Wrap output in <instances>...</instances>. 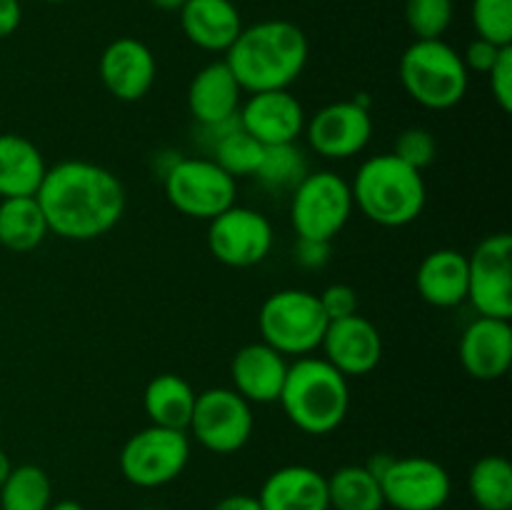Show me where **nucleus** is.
<instances>
[{"instance_id":"obj_43","label":"nucleus","mask_w":512,"mask_h":510,"mask_svg":"<svg viewBox=\"0 0 512 510\" xmlns=\"http://www.w3.org/2000/svg\"><path fill=\"white\" fill-rule=\"evenodd\" d=\"M150 3L160 10H180L183 8L185 0H150Z\"/></svg>"},{"instance_id":"obj_33","label":"nucleus","mask_w":512,"mask_h":510,"mask_svg":"<svg viewBox=\"0 0 512 510\" xmlns=\"http://www.w3.org/2000/svg\"><path fill=\"white\" fill-rule=\"evenodd\" d=\"M473 25L478 38L512 45V0H473Z\"/></svg>"},{"instance_id":"obj_13","label":"nucleus","mask_w":512,"mask_h":510,"mask_svg":"<svg viewBox=\"0 0 512 510\" xmlns=\"http://www.w3.org/2000/svg\"><path fill=\"white\" fill-rule=\"evenodd\" d=\"M305 138L325 160H348L363 153L373 138V115L365 98L335 100L305 120Z\"/></svg>"},{"instance_id":"obj_36","label":"nucleus","mask_w":512,"mask_h":510,"mask_svg":"<svg viewBox=\"0 0 512 510\" xmlns=\"http://www.w3.org/2000/svg\"><path fill=\"white\" fill-rule=\"evenodd\" d=\"M318 300L323 313L328 315V320H340L358 313V293L345 283L328 285V288L318 295Z\"/></svg>"},{"instance_id":"obj_7","label":"nucleus","mask_w":512,"mask_h":510,"mask_svg":"<svg viewBox=\"0 0 512 510\" xmlns=\"http://www.w3.org/2000/svg\"><path fill=\"white\" fill-rule=\"evenodd\" d=\"M350 183L333 170L308 173L290 195V223L298 238L333 243L353 215Z\"/></svg>"},{"instance_id":"obj_11","label":"nucleus","mask_w":512,"mask_h":510,"mask_svg":"<svg viewBox=\"0 0 512 510\" xmlns=\"http://www.w3.org/2000/svg\"><path fill=\"white\" fill-rule=\"evenodd\" d=\"M468 300L483 318H512V235L495 233L468 255Z\"/></svg>"},{"instance_id":"obj_30","label":"nucleus","mask_w":512,"mask_h":510,"mask_svg":"<svg viewBox=\"0 0 512 510\" xmlns=\"http://www.w3.org/2000/svg\"><path fill=\"white\" fill-rule=\"evenodd\" d=\"M308 173V158H305L303 150L298 148V143H285L265 148L255 178H258V183L263 185V188H268L270 193H285V190L293 193V190L298 188L300 180Z\"/></svg>"},{"instance_id":"obj_28","label":"nucleus","mask_w":512,"mask_h":510,"mask_svg":"<svg viewBox=\"0 0 512 510\" xmlns=\"http://www.w3.org/2000/svg\"><path fill=\"white\" fill-rule=\"evenodd\" d=\"M470 498L478 510H512V465L503 455L475 460L468 473Z\"/></svg>"},{"instance_id":"obj_31","label":"nucleus","mask_w":512,"mask_h":510,"mask_svg":"<svg viewBox=\"0 0 512 510\" xmlns=\"http://www.w3.org/2000/svg\"><path fill=\"white\" fill-rule=\"evenodd\" d=\"M265 145L258 143L253 135L245 133L243 128H233L230 133H225L218 143L210 148V158L220 165L228 175L238 178H250V175L258 173L260 160H263Z\"/></svg>"},{"instance_id":"obj_23","label":"nucleus","mask_w":512,"mask_h":510,"mask_svg":"<svg viewBox=\"0 0 512 510\" xmlns=\"http://www.w3.org/2000/svg\"><path fill=\"white\" fill-rule=\"evenodd\" d=\"M415 285L433 308H458L468 300V255L455 248L433 250L418 265Z\"/></svg>"},{"instance_id":"obj_32","label":"nucleus","mask_w":512,"mask_h":510,"mask_svg":"<svg viewBox=\"0 0 512 510\" xmlns=\"http://www.w3.org/2000/svg\"><path fill=\"white\" fill-rule=\"evenodd\" d=\"M453 15V0H405V23L415 40H443Z\"/></svg>"},{"instance_id":"obj_8","label":"nucleus","mask_w":512,"mask_h":510,"mask_svg":"<svg viewBox=\"0 0 512 510\" xmlns=\"http://www.w3.org/2000/svg\"><path fill=\"white\" fill-rule=\"evenodd\" d=\"M165 198L178 213L213 220L238 198V183L213 158H180L165 170Z\"/></svg>"},{"instance_id":"obj_24","label":"nucleus","mask_w":512,"mask_h":510,"mask_svg":"<svg viewBox=\"0 0 512 510\" xmlns=\"http://www.w3.org/2000/svg\"><path fill=\"white\" fill-rule=\"evenodd\" d=\"M43 153L18 133H0V200L38 193L45 178Z\"/></svg>"},{"instance_id":"obj_25","label":"nucleus","mask_w":512,"mask_h":510,"mask_svg":"<svg viewBox=\"0 0 512 510\" xmlns=\"http://www.w3.org/2000/svg\"><path fill=\"white\" fill-rule=\"evenodd\" d=\"M195 398L198 393L193 385L175 373H160L145 385L143 408L150 418V425L173 430H188L190 418H193Z\"/></svg>"},{"instance_id":"obj_35","label":"nucleus","mask_w":512,"mask_h":510,"mask_svg":"<svg viewBox=\"0 0 512 510\" xmlns=\"http://www.w3.org/2000/svg\"><path fill=\"white\" fill-rule=\"evenodd\" d=\"M490 93H493L495 103L503 113H510L512 110V45H505L500 50L498 60L490 68Z\"/></svg>"},{"instance_id":"obj_3","label":"nucleus","mask_w":512,"mask_h":510,"mask_svg":"<svg viewBox=\"0 0 512 510\" xmlns=\"http://www.w3.org/2000/svg\"><path fill=\"white\" fill-rule=\"evenodd\" d=\"M278 403L300 433L328 435L348 418V378L325 358H313V355L295 358L288 365Z\"/></svg>"},{"instance_id":"obj_34","label":"nucleus","mask_w":512,"mask_h":510,"mask_svg":"<svg viewBox=\"0 0 512 510\" xmlns=\"http://www.w3.org/2000/svg\"><path fill=\"white\" fill-rule=\"evenodd\" d=\"M393 155L423 173L425 168L433 165L435 155H438V143L428 128H405L395 140Z\"/></svg>"},{"instance_id":"obj_26","label":"nucleus","mask_w":512,"mask_h":510,"mask_svg":"<svg viewBox=\"0 0 512 510\" xmlns=\"http://www.w3.org/2000/svg\"><path fill=\"white\" fill-rule=\"evenodd\" d=\"M48 223L35 195L0 200V245L10 253H30L48 235Z\"/></svg>"},{"instance_id":"obj_44","label":"nucleus","mask_w":512,"mask_h":510,"mask_svg":"<svg viewBox=\"0 0 512 510\" xmlns=\"http://www.w3.org/2000/svg\"><path fill=\"white\" fill-rule=\"evenodd\" d=\"M43 3H53V5H58V3H68V0H43Z\"/></svg>"},{"instance_id":"obj_10","label":"nucleus","mask_w":512,"mask_h":510,"mask_svg":"<svg viewBox=\"0 0 512 510\" xmlns=\"http://www.w3.org/2000/svg\"><path fill=\"white\" fill-rule=\"evenodd\" d=\"M253 428V405L233 388H208L195 398L188 430L210 453H238L248 445Z\"/></svg>"},{"instance_id":"obj_21","label":"nucleus","mask_w":512,"mask_h":510,"mask_svg":"<svg viewBox=\"0 0 512 510\" xmlns=\"http://www.w3.org/2000/svg\"><path fill=\"white\" fill-rule=\"evenodd\" d=\"M178 13L185 38L208 53H228L243 30V18L233 0H185Z\"/></svg>"},{"instance_id":"obj_16","label":"nucleus","mask_w":512,"mask_h":510,"mask_svg":"<svg viewBox=\"0 0 512 510\" xmlns=\"http://www.w3.org/2000/svg\"><path fill=\"white\" fill-rule=\"evenodd\" d=\"M320 348L323 358L348 380L373 373L383 360L380 330L358 313L330 320Z\"/></svg>"},{"instance_id":"obj_4","label":"nucleus","mask_w":512,"mask_h":510,"mask_svg":"<svg viewBox=\"0 0 512 510\" xmlns=\"http://www.w3.org/2000/svg\"><path fill=\"white\" fill-rule=\"evenodd\" d=\"M353 205L383 228H403L420 218L428 188L420 170L410 168L393 153L365 160L350 183Z\"/></svg>"},{"instance_id":"obj_1","label":"nucleus","mask_w":512,"mask_h":510,"mask_svg":"<svg viewBox=\"0 0 512 510\" xmlns=\"http://www.w3.org/2000/svg\"><path fill=\"white\" fill-rule=\"evenodd\" d=\"M35 200L50 233L75 243L110 233L125 213L120 178L90 160H63L45 170Z\"/></svg>"},{"instance_id":"obj_41","label":"nucleus","mask_w":512,"mask_h":510,"mask_svg":"<svg viewBox=\"0 0 512 510\" xmlns=\"http://www.w3.org/2000/svg\"><path fill=\"white\" fill-rule=\"evenodd\" d=\"M10 470H13V463H10L8 453H5L3 448H0V485L5 483V478L10 475Z\"/></svg>"},{"instance_id":"obj_5","label":"nucleus","mask_w":512,"mask_h":510,"mask_svg":"<svg viewBox=\"0 0 512 510\" xmlns=\"http://www.w3.org/2000/svg\"><path fill=\"white\" fill-rule=\"evenodd\" d=\"M400 83L423 108L450 110L468 93L470 73L445 40H415L400 58Z\"/></svg>"},{"instance_id":"obj_39","label":"nucleus","mask_w":512,"mask_h":510,"mask_svg":"<svg viewBox=\"0 0 512 510\" xmlns=\"http://www.w3.org/2000/svg\"><path fill=\"white\" fill-rule=\"evenodd\" d=\"M20 20H23L20 0H0V40L13 35L20 28Z\"/></svg>"},{"instance_id":"obj_2","label":"nucleus","mask_w":512,"mask_h":510,"mask_svg":"<svg viewBox=\"0 0 512 510\" xmlns=\"http://www.w3.org/2000/svg\"><path fill=\"white\" fill-rule=\"evenodd\" d=\"M308 35L290 20H260L240 30L225 63L248 93L288 90L308 65Z\"/></svg>"},{"instance_id":"obj_40","label":"nucleus","mask_w":512,"mask_h":510,"mask_svg":"<svg viewBox=\"0 0 512 510\" xmlns=\"http://www.w3.org/2000/svg\"><path fill=\"white\" fill-rule=\"evenodd\" d=\"M213 510H263L260 508L258 495H248V493H233L220 498L218 503L213 505Z\"/></svg>"},{"instance_id":"obj_38","label":"nucleus","mask_w":512,"mask_h":510,"mask_svg":"<svg viewBox=\"0 0 512 510\" xmlns=\"http://www.w3.org/2000/svg\"><path fill=\"white\" fill-rule=\"evenodd\" d=\"M295 260H298V265H303V268L308 270L323 268L330 260V243L298 238V245H295Z\"/></svg>"},{"instance_id":"obj_20","label":"nucleus","mask_w":512,"mask_h":510,"mask_svg":"<svg viewBox=\"0 0 512 510\" xmlns=\"http://www.w3.org/2000/svg\"><path fill=\"white\" fill-rule=\"evenodd\" d=\"M243 93L238 78L225 60H215L200 68L188 88V108L198 125H215L238 118L243 105Z\"/></svg>"},{"instance_id":"obj_15","label":"nucleus","mask_w":512,"mask_h":510,"mask_svg":"<svg viewBox=\"0 0 512 510\" xmlns=\"http://www.w3.org/2000/svg\"><path fill=\"white\" fill-rule=\"evenodd\" d=\"M305 110L290 90H263L250 93L240 105L238 123L265 148L270 145L298 143L305 130Z\"/></svg>"},{"instance_id":"obj_29","label":"nucleus","mask_w":512,"mask_h":510,"mask_svg":"<svg viewBox=\"0 0 512 510\" xmlns=\"http://www.w3.org/2000/svg\"><path fill=\"white\" fill-rule=\"evenodd\" d=\"M53 503V483L40 465H13L0 485V510H48Z\"/></svg>"},{"instance_id":"obj_18","label":"nucleus","mask_w":512,"mask_h":510,"mask_svg":"<svg viewBox=\"0 0 512 510\" xmlns=\"http://www.w3.org/2000/svg\"><path fill=\"white\" fill-rule=\"evenodd\" d=\"M460 365L470 378L483 383L503 378L512 365L510 320L478 315L460 338Z\"/></svg>"},{"instance_id":"obj_17","label":"nucleus","mask_w":512,"mask_h":510,"mask_svg":"<svg viewBox=\"0 0 512 510\" xmlns=\"http://www.w3.org/2000/svg\"><path fill=\"white\" fill-rule=\"evenodd\" d=\"M98 70L105 90L123 103L143 100L158 75L153 50L138 38H118L105 45Z\"/></svg>"},{"instance_id":"obj_37","label":"nucleus","mask_w":512,"mask_h":510,"mask_svg":"<svg viewBox=\"0 0 512 510\" xmlns=\"http://www.w3.org/2000/svg\"><path fill=\"white\" fill-rule=\"evenodd\" d=\"M505 48V45H503ZM500 45L490 43V40H483V38H475L470 40L468 48H465V53H460V58H463L465 68H468V73H480V75H488L490 68L495 65V60H498L500 55Z\"/></svg>"},{"instance_id":"obj_6","label":"nucleus","mask_w":512,"mask_h":510,"mask_svg":"<svg viewBox=\"0 0 512 510\" xmlns=\"http://www.w3.org/2000/svg\"><path fill=\"white\" fill-rule=\"evenodd\" d=\"M328 315L320 308L318 295L310 290H278L260 305V340L280 355L305 358L320 348L328 330Z\"/></svg>"},{"instance_id":"obj_42","label":"nucleus","mask_w":512,"mask_h":510,"mask_svg":"<svg viewBox=\"0 0 512 510\" xmlns=\"http://www.w3.org/2000/svg\"><path fill=\"white\" fill-rule=\"evenodd\" d=\"M48 510H85L78 500H58V503H50Z\"/></svg>"},{"instance_id":"obj_9","label":"nucleus","mask_w":512,"mask_h":510,"mask_svg":"<svg viewBox=\"0 0 512 510\" xmlns=\"http://www.w3.org/2000/svg\"><path fill=\"white\" fill-rule=\"evenodd\" d=\"M188 460V430L148 425L125 440L120 450V473L135 488H163L180 478Z\"/></svg>"},{"instance_id":"obj_19","label":"nucleus","mask_w":512,"mask_h":510,"mask_svg":"<svg viewBox=\"0 0 512 510\" xmlns=\"http://www.w3.org/2000/svg\"><path fill=\"white\" fill-rule=\"evenodd\" d=\"M288 360L268 343H248L230 360V378L233 390L243 395L250 405L278 403L288 375Z\"/></svg>"},{"instance_id":"obj_27","label":"nucleus","mask_w":512,"mask_h":510,"mask_svg":"<svg viewBox=\"0 0 512 510\" xmlns=\"http://www.w3.org/2000/svg\"><path fill=\"white\" fill-rule=\"evenodd\" d=\"M328 503L333 510H383V488L368 465H343L328 478Z\"/></svg>"},{"instance_id":"obj_14","label":"nucleus","mask_w":512,"mask_h":510,"mask_svg":"<svg viewBox=\"0 0 512 510\" xmlns=\"http://www.w3.org/2000/svg\"><path fill=\"white\" fill-rule=\"evenodd\" d=\"M208 223L210 253L228 268H253L273 250V225L260 210L230 205Z\"/></svg>"},{"instance_id":"obj_22","label":"nucleus","mask_w":512,"mask_h":510,"mask_svg":"<svg viewBox=\"0 0 512 510\" xmlns=\"http://www.w3.org/2000/svg\"><path fill=\"white\" fill-rule=\"evenodd\" d=\"M263 510H330L328 478L310 465H283L258 493Z\"/></svg>"},{"instance_id":"obj_12","label":"nucleus","mask_w":512,"mask_h":510,"mask_svg":"<svg viewBox=\"0 0 512 510\" xmlns=\"http://www.w3.org/2000/svg\"><path fill=\"white\" fill-rule=\"evenodd\" d=\"M378 480L385 505L393 510H440L453 493L448 470L425 455L390 458Z\"/></svg>"}]
</instances>
